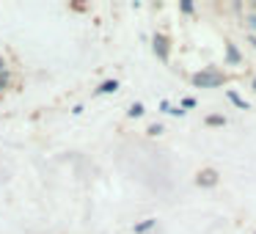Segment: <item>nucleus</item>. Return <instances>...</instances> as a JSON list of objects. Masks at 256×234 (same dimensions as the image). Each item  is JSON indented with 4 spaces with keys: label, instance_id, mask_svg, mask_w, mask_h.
Listing matches in <instances>:
<instances>
[{
    "label": "nucleus",
    "instance_id": "obj_1",
    "mask_svg": "<svg viewBox=\"0 0 256 234\" xmlns=\"http://www.w3.org/2000/svg\"><path fill=\"white\" fill-rule=\"evenodd\" d=\"M193 86L196 88H220V86H226V72H218V69H212V66H206V69H201V72H196L193 78Z\"/></svg>",
    "mask_w": 256,
    "mask_h": 234
},
{
    "label": "nucleus",
    "instance_id": "obj_2",
    "mask_svg": "<svg viewBox=\"0 0 256 234\" xmlns=\"http://www.w3.org/2000/svg\"><path fill=\"white\" fill-rule=\"evenodd\" d=\"M154 56L160 58V61H168V39L162 34H154Z\"/></svg>",
    "mask_w": 256,
    "mask_h": 234
},
{
    "label": "nucleus",
    "instance_id": "obj_3",
    "mask_svg": "<svg viewBox=\"0 0 256 234\" xmlns=\"http://www.w3.org/2000/svg\"><path fill=\"white\" fill-rule=\"evenodd\" d=\"M215 182H218V174L210 171V168H206V171H201L198 179H196V184H198V188H210V184H215Z\"/></svg>",
    "mask_w": 256,
    "mask_h": 234
},
{
    "label": "nucleus",
    "instance_id": "obj_4",
    "mask_svg": "<svg viewBox=\"0 0 256 234\" xmlns=\"http://www.w3.org/2000/svg\"><path fill=\"white\" fill-rule=\"evenodd\" d=\"M240 61H242V56H240V50L232 44V42H226V64H228V66H237Z\"/></svg>",
    "mask_w": 256,
    "mask_h": 234
},
{
    "label": "nucleus",
    "instance_id": "obj_5",
    "mask_svg": "<svg viewBox=\"0 0 256 234\" xmlns=\"http://www.w3.org/2000/svg\"><path fill=\"white\" fill-rule=\"evenodd\" d=\"M226 96H228V100H232L234 105L240 108V110H248V102H245V100H242V96H240V94H237V91H234V88H228V91H226Z\"/></svg>",
    "mask_w": 256,
    "mask_h": 234
},
{
    "label": "nucleus",
    "instance_id": "obj_6",
    "mask_svg": "<svg viewBox=\"0 0 256 234\" xmlns=\"http://www.w3.org/2000/svg\"><path fill=\"white\" fill-rule=\"evenodd\" d=\"M160 110H162V113H171V116H176V118H179V116H184L182 105L176 108V105H168V102H160Z\"/></svg>",
    "mask_w": 256,
    "mask_h": 234
},
{
    "label": "nucleus",
    "instance_id": "obj_7",
    "mask_svg": "<svg viewBox=\"0 0 256 234\" xmlns=\"http://www.w3.org/2000/svg\"><path fill=\"white\" fill-rule=\"evenodd\" d=\"M116 88H118V83H116V80H105V83H102L100 88H96V94H113Z\"/></svg>",
    "mask_w": 256,
    "mask_h": 234
},
{
    "label": "nucleus",
    "instance_id": "obj_8",
    "mask_svg": "<svg viewBox=\"0 0 256 234\" xmlns=\"http://www.w3.org/2000/svg\"><path fill=\"white\" fill-rule=\"evenodd\" d=\"M206 124H210V127H223V124H226V118L215 113V116H206Z\"/></svg>",
    "mask_w": 256,
    "mask_h": 234
},
{
    "label": "nucleus",
    "instance_id": "obj_9",
    "mask_svg": "<svg viewBox=\"0 0 256 234\" xmlns=\"http://www.w3.org/2000/svg\"><path fill=\"white\" fill-rule=\"evenodd\" d=\"M144 113H146V108H144V105H140V102H135V105H132V108H130V116H132V118H138V116H144Z\"/></svg>",
    "mask_w": 256,
    "mask_h": 234
},
{
    "label": "nucleus",
    "instance_id": "obj_10",
    "mask_svg": "<svg viewBox=\"0 0 256 234\" xmlns=\"http://www.w3.org/2000/svg\"><path fill=\"white\" fill-rule=\"evenodd\" d=\"M8 83H12V74H8V69H6V72H0V91H6Z\"/></svg>",
    "mask_w": 256,
    "mask_h": 234
},
{
    "label": "nucleus",
    "instance_id": "obj_11",
    "mask_svg": "<svg viewBox=\"0 0 256 234\" xmlns=\"http://www.w3.org/2000/svg\"><path fill=\"white\" fill-rule=\"evenodd\" d=\"M179 8H182V14H193L196 12L193 0H182V3H179Z\"/></svg>",
    "mask_w": 256,
    "mask_h": 234
},
{
    "label": "nucleus",
    "instance_id": "obj_12",
    "mask_svg": "<svg viewBox=\"0 0 256 234\" xmlns=\"http://www.w3.org/2000/svg\"><path fill=\"white\" fill-rule=\"evenodd\" d=\"M149 228H154V220H144V223H138V226H135V232L144 234V232H149Z\"/></svg>",
    "mask_w": 256,
    "mask_h": 234
},
{
    "label": "nucleus",
    "instance_id": "obj_13",
    "mask_svg": "<svg viewBox=\"0 0 256 234\" xmlns=\"http://www.w3.org/2000/svg\"><path fill=\"white\" fill-rule=\"evenodd\" d=\"M146 132H149V135H162L166 130H162V124H152V127L146 130Z\"/></svg>",
    "mask_w": 256,
    "mask_h": 234
},
{
    "label": "nucleus",
    "instance_id": "obj_14",
    "mask_svg": "<svg viewBox=\"0 0 256 234\" xmlns=\"http://www.w3.org/2000/svg\"><path fill=\"white\" fill-rule=\"evenodd\" d=\"M190 108H196V100H193V96H184V100H182V110H190Z\"/></svg>",
    "mask_w": 256,
    "mask_h": 234
},
{
    "label": "nucleus",
    "instance_id": "obj_15",
    "mask_svg": "<svg viewBox=\"0 0 256 234\" xmlns=\"http://www.w3.org/2000/svg\"><path fill=\"white\" fill-rule=\"evenodd\" d=\"M0 72H6V61L3 58H0Z\"/></svg>",
    "mask_w": 256,
    "mask_h": 234
},
{
    "label": "nucleus",
    "instance_id": "obj_16",
    "mask_svg": "<svg viewBox=\"0 0 256 234\" xmlns=\"http://www.w3.org/2000/svg\"><path fill=\"white\" fill-rule=\"evenodd\" d=\"M250 25H254V28H256V14H254V17H250Z\"/></svg>",
    "mask_w": 256,
    "mask_h": 234
},
{
    "label": "nucleus",
    "instance_id": "obj_17",
    "mask_svg": "<svg viewBox=\"0 0 256 234\" xmlns=\"http://www.w3.org/2000/svg\"><path fill=\"white\" fill-rule=\"evenodd\" d=\"M254 91H256V78H254Z\"/></svg>",
    "mask_w": 256,
    "mask_h": 234
}]
</instances>
